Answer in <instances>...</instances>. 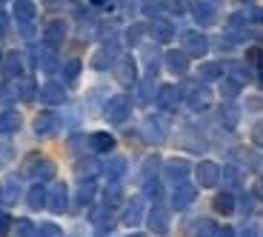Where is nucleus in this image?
<instances>
[{"mask_svg": "<svg viewBox=\"0 0 263 237\" xmlns=\"http://www.w3.org/2000/svg\"><path fill=\"white\" fill-rule=\"evenodd\" d=\"M40 100H43L46 106H63L66 103L63 83H58V80H46V83H43V89H40Z\"/></svg>", "mask_w": 263, "mask_h": 237, "instance_id": "16", "label": "nucleus"}, {"mask_svg": "<svg viewBox=\"0 0 263 237\" xmlns=\"http://www.w3.org/2000/svg\"><path fill=\"white\" fill-rule=\"evenodd\" d=\"M192 17H195L197 26H212L215 17H217L215 3H209V0H195V3H192Z\"/></svg>", "mask_w": 263, "mask_h": 237, "instance_id": "14", "label": "nucleus"}, {"mask_svg": "<svg viewBox=\"0 0 263 237\" xmlns=\"http://www.w3.org/2000/svg\"><path fill=\"white\" fill-rule=\"evenodd\" d=\"M166 69H169L172 74H186L189 72V54H186L183 49L166 52Z\"/></svg>", "mask_w": 263, "mask_h": 237, "instance_id": "19", "label": "nucleus"}, {"mask_svg": "<svg viewBox=\"0 0 263 237\" xmlns=\"http://www.w3.org/2000/svg\"><path fill=\"white\" fill-rule=\"evenodd\" d=\"M20 123H23V117H20L14 109L0 112V134H14V132L20 129Z\"/></svg>", "mask_w": 263, "mask_h": 237, "instance_id": "26", "label": "nucleus"}, {"mask_svg": "<svg viewBox=\"0 0 263 237\" xmlns=\"http://www.w3.org/2000/svg\"><path fill=\"white\" fill-rule=\"evenodd\" d=\"M103 174L109 177V183H118L126 174V157H112L109 163H103Z\"/></svg>", "mask_w": 263, "mask_h": 237, "instance_id": "29", "label": "nucleus"}, {"mask_svg": "<svg viewBox=\"0 0 263 237\" xmlns=\"http://www.w3.org/2000/svg\"><path fill=\"white\" fill-rule=\"evenodd\" d=\"M143 134H146V140L149 143H163V137H166V129H163V120L160 117H146V123H143Z\"/></svg>", "mask_w": 263, "mask_h": 237, "instance_id": "23", "label": "nucleus"}, {"mask_svg": "<svg viewBox=\"0 0 263 237\" xmlns=\"http://www.w3.org/2000/svg\"><path fill=\"white\" fill-rule=\"evenodd\" d=\"M0 74H3V77H9V80L23 77V52H6V54H3Z\"/></svg>", "mask_w": 263, "mask_h": 237, "instance_id": "15", "label": "nucleus"}, {"mask_svg": "<svg viewBox=\"0 0 263 237\" xmlns=\"http://www.w3.org/2000/svg\"><path fill=\"white\" fill-rule=\"evenodd\" d=\"M240 166H226V169H220V177H226V186L229 189H235V186H240Z\"/></svg>", "mask_w": 263, "mask_h": 237, "instance_id": "38", "label": "nucleus"}, {"mask_svg": "<svg viewBox=\"0 0 263 237\" xmlns=\"http://www.w3.org/2000/svg\"><path fill=\"white\" fill-rule=\"evenodd\" d=\"M115 74L123 86H135L138 83V66H135V60L132 54H120V60L115 63Z\"/></svg>", "mask_w": 263, "mask_h": 237, "instance_id": "11", "label": "nucleus"}, {"mask_svg": "<svg viewBox=\"0 0 263 237\" xmlns=\"http://www.w3.org/2000/svg\"><path fill=\"white\" fill-rule=\"evenodd\" d=\"M195 198H197V186H192V183H178L175 189H172V194H169L172 209H178V211L189 209V206L195 203Z\"/></svg>", "mask_w": 263, "mask_h": 237, "instance_id": "7", "label": "nucleus"}, {"mask_svg": "<svg viewBox=\"0 0 263 237\" xmlns=\"http://www.w3.org/2000/svg\"><path fill=\"white\" fill-rule=\"evenodd\" d=\"M138 103H149L152 100V77H146V83H140V89H138Z\"/></svg>", "mask_w": 263, "mask_h": 237, "instance_id": "48", "label": "nucleus"}, {"mask_svg": "<svg viewBox=\"0 0 263 237\" xmlns=\"http://www.w3.org/2000/svg\"><path fill=\"white\" fill-rule=\"evenodd\" d=\"M14 100H17V92H14V86H3V89H0V103L3 106H12Z\"/></svg>", "mask_w": 263, "mask_h": 237, "instance_id": "47", "label": "nucleus"}, {"mask_svg": "<svg viewBox=\"0 0 263 237\" xmlns=\"http://www.w3.org/2000/svg\"><path fill=\"white\" fill-rule=\"evenodd\" d=\"M6 32H9V17H6V12L0 9V37H3Z\"/></svg>", "mask_w": 263, "mask_h": 237, "instance_id": "51", "label": "nucleus"}, {"mask_svg": "<svg viewBox=\"0 0 263 237\" xmlns=\"http://www.w3.org/2000/svg\"><path fill=\"white\" fill-rule=\"evenodd\" d=\"M229 74H232V80H235V83H240V86L252 80V69H249V66H243V63H240V66H232V69H229Z\"/></svg>", "mask_w": 263, "mask_h": 237, "instance_id": "36", "label": "nucleus"}, {"mask_svg": "<svg viewBox=\"0 0 263 237\" xmlns=\"http://www.w3.org/2000/svg\"><path fill=\"white\" fill-rule=\"evenodd\" d=\"M0 63H3V54H0Z\"/></svg>", "mask_w": 263, "mask_h": 237, "instance_id": "60", "label": "nucleus"}, {"mask_svg": "<svg viewBox=\"0 0 263 237\" xmlns=\"http://www.w3.org/2000/svg\"><path fill=\"white\" fill-rule=\"evenodd\" d=\"M9 229H12V218L6 211H0V237H9Z\"/></svg>", "mask_w": 263, "mask_h": 237, "instance_id": "49", "label": "nucleus"}, {"mask_svg": "<svg viewBox=\"0 0 263 237\" xmlns=\"http://www.w3.org/2000/svg\"><path fill=\"white\" fill-rule=\"evenodd\" d=\"M129 237H146V234H129Z\"/></svg>", "mask_w": 263, "mask_h": 237, "instance_id": "57", "label": "nucleus"}, {"mask_svg": "<svg viewBox=\"0 0 263 237\" xmlns=\"http://www.w3.org/2000/svg\"><path fill=\"white\" fill-rule=\"evenodd\" d=\"M103 206L109 211L118 209V206H123V191H120L118 183H109V189H103Z\"/></svg>", "mask_w": 263, "mask_h": 237, "instance_id": "31", "label": "nucleus"}, {"mask_svg": "<svg viewBox=\"0 0 263 237\" xmlns=\"http://www.w3.org/2000/svg\"><path fill=\"white\" fill-rule=\"evenodd\" d=\"M163 6H166V0H143V12L152 14V17H160Z\"/></svg>", "mask_w": 263, "mask_h": 237, "instance_id": "46", "label": "nucleus"}, {"mask_svg": "<svg viewBox=\"0 0 263 237\" xmlns=\"http://www.w3.org/2000/svg\"><path fill=\"white\" fill-rule=\"evenodd\" d=\"M166 180L169 183H186V177H189V171H192V166H189V160H183V157H172L169 163H166Z\"/></svg>", "mask_w": 263, "mask_h": 237, "instance_id": "13", "label": "nucleus"}, {"mask_svg": "<svg viewBox=\"0 0 263 237\" xmlns=\"http://www.w3.org/2000/svg\"><path fill=\"white\" fill-rule=\"evenodd\" d=\"M215 231H217V226L212 220H197V226H195V237H215Z\"/></svg>", "mask_w": 263, "mask_h": 237, "instance_id": "43", "label": "nucleus"}, {"mask_svg": "<svg viewBox=\"0 0 263 237\" xmlns=\"http://www.w3.org/2000/svg\"><path fill=\"white\" fill-rule=\"evenodd\" d=\"M149 32H152V37L158 40V43H169V40L175 37V26H172V20H166V17H155V20H152Z\"/></svg>", "mask_w": 263, "mask_h": 237, "instance_id": "21", "label": "nucleus"}, {"mask_svg": "<svg viewBox=\"0 0 263 237\" xmlns=\"http://www.w3.org/2000/svg\"><path fill=\"white\" fill-rule=\"evenodd\" d=\"M95 194H98V183H95V180H80L78 183V206L80 209L92 203Z\"/></svg>", "mask_w": 263, "mask_h": 237, "instance_id": "30", "label": "nucleus"}, {"mask_svg": "<svg viewBox=\"0 0 263 237\" xmlns=\"http://www.w3.org/2000/svg\"><path fill=\"white\" fill-rule=\"evenodd\" d=\"M20 191H23L20 180L17 177H6L3 183H0V203H3V206H14L20 200Z\"/></svg>", "mask_w": 263, "mask_h": 237, "instance_id": "18", "label": "nucleus"}, {"mask_svg": "<svg viewBox=\"0 0 263 237\" xmlns=\"http://www.w3.org/2000/svg\"><path fill=\"white\" fill-rule=\"evenodd\" d=\"M89 146L98 154H109L115 149V137L109 132H95V134H89Z\"/></svg>", "mask_w": 263, "mask_h": 237, "instance_id": "24", "label": "nucleus"}, {"mask_svg": "<svg viewBox=\"0 0 263 237\" xmlns=\"http://www.w3.org/2000/svg\"><path fill=\"white\" fill-rule=\"evenodd\" d=\"M260 191H263V174H260Z\"/></svg>", "mask_w": 263, "mask_h": 237, "instance_id": "58", "label": "nucleus"}, {"mask_svg": "<svg viewBox=\"0 0 263 237\" xmlns=\"http://www.w3.org/2000/svg\"><path fill=\"white\" fill-rule=\"evenodd\" d=\"M14 92H17V100L29 103V100H34V94H37V83H34V77H20L17 83H14Z\"/></svg>", "mask_w": 263, "mask_h": 237, "instance_id": "28", "label": "nucleus"}, {"mask_svg": "<svg viewBox=\"0 0 263 237\" xmlns=\"http://www.w3.org/2000/svg\"><path fill=\"white\" fill-rule=\"evenodd\" d=\"M14 20H17L20 26L34 23V3L32 0H14Z\"/></svg>", "mask_w": 263, "mask_h": 237, "instance_id": "27", "label": "nucleus"}, {"mask_svg": "<svg viewBox=\"0 0 263 237\" xmlns=\"http://www.w3.org/2000/svg\"><path fill=\"white\" fill-rule=\"evenodd\" d=\"M237 92H240V83H235V80H223V83H220V94H223L226 100H235Z\"/></svg>", "mask_w": 263, "mask_h": 237, "instance_id": "45", "label": "nucleus"}, {"mask_svg": "<svg viewBox=\"0 0 263 237\" xmlns=\"http://www.w3.org/2000/svg\"><path fill=\"white\" fill-rule=\"evenodd\" d=\"M34 237H63V229H60L58 223H40L37 231H34Z\"/></svg>", "mask_w": 263, "mask_h": 237, "instance_id": "39", "label": "nucleus"}, {"mask_svg": "<svg viewBox=\"0 0 263 237\" xmlns=\"http://www.w3.org/2000/svg\"><path fill=\"white\" fill-rule=\"evenodd\" d=\"M49 211L52 214H63L66 209H69V186L66 183H54L52 189H49Z\"/></svg>", "mask_w": 263, "mask_h": 237, "instance_id": "10", "label": "nucleus"}, {"mask_svg": "<svg viewBox=\"0 0 263 237\" xmlns=\"http://www.w3.org/2000/svg\"><path fill=\"white\" fill-rule=\"evenodd\" d=\"M78 177L80 180H92V174L95 171H98V163H95V160H78Z\"/></svg>", "mask_w": 263, "mask_h": 237, "instance_id": "35", "label": "nucleus"}, {"mask_svg": "<svg viewBox=\"0 0 263 237\" xmlns=\"http://www.w3.org/2000/svg\"><path fill=\"white\" fill-rule=\"evenodd\" d=\"M160 194H163V183H160L158 177L143 180V198H149V200H155V203H158Z\"/></svg>", "mask_w": 263, "mask_h": 237, "instance_id": "33", "label": "nucleus"}, {"mask_svg": "<svg viewBox=\"0 0 263 237\" xmlns=\"http://www.w3.org/2000/svg\"><path fill=\"white\" fill-rule=\"evenodd\" d=\"M195 177H197V186L212 189V186L220 183V166H217L215 160H203V163L195 166Z\"/></svg>", "mask_w": 263, "mask_h": 237, "instance_id": "6", "label": "nucleus"}, {"mask_svg": "<svg viewBox=\"0 0 263 237\" xmlns=\"http://www.w3.org/2000/svg\"><path fill=\"white\" fill-rule=\"evenodd\" d=\"M63 83H69V86H74L78 83V77H80V60L78 57H72V60H66L63 63Z\"/></svg>", "mask_w": 263, "mask_h": 237, "instance_id": "32", "label": "nucleus"}, {"mask_svg": "<svg viewBox=\"0 0 263 237\" xmlns=\"http://www.w3.org/2000/svg\"><path fill=\"white\" fill-rule=\"evenodd\" d=\"M237 237H257V231H255V226H243V231Z\"/></svg>", "mask_w": 263, "mask_h": 237, "instance_id": "53", "label": "nucleus"}, {"mask_svg": "<svg viewBox=\"0 0 263 237\" xmlns=\"http://www.w3.org/2000/svg\"><path fill=\"white\" fill-rule=\"evenodd\" d=\"M12 160H14V146L6 143V140H0V169H6Z\"/></svg>", "mask_w": 263, "mask_h": 237, "instance_id": "41", "label": "nucleus"}, {"mask_svg": "<svg viewBox=\"0 0 263 237\" xmlns=\"http://www.w3.org/2000/svg\"><path fill=\"white\" fill-rule=\"evenodd\" d=\"M215 237H235V229H232V226H220V229L215 231Z\"/></svg>", "mask_w": 263, "mask_h": 237, "instance_id": "52", "label": "nucleus"}, {"mask_svg": "<svg viewBox=\"0 0 263 237\" xmlns=\"http://www.w3.org/2000/svg\"><path fill=\"white\" fill-rule=\"evenodd\" d=\"M26 203H29V209H34V211L46 209V203H49V189H46L43 183H32V189L26 191Z\"/></svg>", "mask_w": 263, "mask_h": 237, "instance_id": "22", "label": "nucleus"}, {"mask_svg": "<svg viewBox=\"0 0 263 237\" xmlns=\"http://www.w3.org/2000/svg\"><path fill=\"white\" fill-rule=\"evenodd\" d=\"M120 60V49L118 43H103L98 52L92 54V69L98 72H106V69H115V63Z\"/></svg>", "mask_w": 263, "mask_h": 237, "instance_id": "3", "label": "nucleus"}, {"mask_svg": "<svg viewBox=\"0 0 263 237\" xmlns=\"http://www.w3.org/2000/svg\"><path fill=\"white\" fill-rule=\"evenodd\" d=\"M66 32H69V26H66V20H49L46 29H43V46L46 49H58L60 43L66 40Z\"/></svg>", "mask_w": 263, "mask_h": 237, "instance_id": "8", "label": "nucleus"}, {"mask_svg": "<svg viewBox=\"0 0 263 237\" xmlns=\"http://www.w3.org/2000/svg\"><path fill=\"white\" fill-rule=\"evenodd\" d=\"M183 52L189 57H206L209 52V40H206L203 32H186L183 34Z\"/></svg>", "mask_w": 263, "mask_h": 237, "instance_id": "9", "label": "nucleus"}, {"mask_svg": "<svg viewBox=\"0 0 263 237\" xmlns=\"http://www.w3.org/2000/svg\"><path fill=\"white\" fill-rule=\"evenodd\" d=\"M215 211L217 214H232L237 209V200H235V191H217L215 194Z\"/></svg>", "mask_w": 263, "mask_h": 237, "instance_id": "25", "label": "nucleus"}, {"mask_svg": "<svg viewBox=\"0 0 263 237\" xmlns=\"http://www.w3.org/2000/svg\"><path fill=\"white\" fill-rule=\"evenodd\" d=\"M220 74H223V66H220V63H203V69H200L203 83H206V80H217Z\"/></svg>", "mask_w": 263, "mask_h": 237, "instance_id": "40", "label": "nucleus"}, {"mask_svg": "<svg viewBox=\"0 0 263 237\" xmlns=\"http://www.w3.org/2000/svg\"><path fill=\"white\" fill-rule=\"evenodd\" d=\"M106 0H92V6H103Z\"/></svg>", "mask_w": 263, "mask_h": 237, "instance_id": "56", "label": "nucleus"}, {"mask_svg": "<svg viewBox=\"0 0 263 237\" xmlns=\"http://www.w3.org/2000/svg\"><path fill=\"white\" fill-rule=\"evenodd\" d=\"M240 3H252V0H240Z\"/></svg>", "mask_w": 263, "mask_h": 237, "instance_id": "59", "label": "nucleus"}, {"mask_svg": "<svg viewBox=\"0 0 263 237\" xmlns=\"http://www.w3.org/2000/svg\"><path fill=\"white\" fill-rule=\"evenodd\" d=\"M183 100L189 103V109H195V112H200V109H206L209 106V100H212V92H209V86L206 83H189L186 86V94H183Z\"/></svg>", "mask_w": 263, "mask_h": 237, "instance_id": "4", "label": "nucleus"}, {"mask_svg": "<svg viewBox=\"0 0 263 237\" xmlns=\"http://www.w3.org/2000/svg\"><path fill=\"white\" fill-rule=\"evenodd\" d=\"M34 231H37V226L32 220H17L14 223V234L17 237H34Z\"/></svg>", "mask_w": 263, "mask_h": 237, "instance_id": "42", "label": "nucleus"}, {"mask_svg": "<svg viewBox=\"0 0 263 237\" xmlns=\"http://www.w3.org/2000/svg\"><path fill=\"white\" fill-rule=\"evenodd\" d=\"M180 97H183V94H180L178 86H160L158 89V103L163 106L166 112H175L180 106Z\"/></svg>", "mask_w": 263, "mask_h": 237, "instance_id": "20", "label": "nucleus"}, {"mask_svg": "<svg viewBox=\"0 0 263 237\" xmlns=\"http://www.w3.org/2000/svg\"><path fill=\"white\" fill-rule=\"evenodd\" d=\"M58 126H60V117L54 112H40L37 117H34V132H37L40 137L54 134V132H58Z\"/></svg>", "mask_w": 263, "mask_h": 237, "instance_id": "17", "label": "nucleus"}, {"mask_svg": "<svg viewBox=\"0 0 263 237\" xmlns=\"http://www.w3.org/2000/svg\"><path fill=\"white\" fill-rule=\"evenodd\" d=\"M54 169L58 166L52 163V160H46V157H29V174L34 177V183H43V180H52L54 177Z\"/></svg>", "mask_w": 263, "mask_h": 237, "instance_id": "12", "label": "nucleus"}, {"mask_svg": "<svg viewBox=\"0 0 263 237\" xmlns=\"http://www.w3.org/2000/svg\"><path fill=\"white\" fill-rule=\"evenodd\" d=\"M252 140H255V146H263V120L252 126Z\"/></svg>", "mask_w": 263, "mask_h": 237, "instance_id": "50", "label": "nucleus"}, {"mask_svg": "<svg viewBox=\"0 0 263 237\" xmlns=\"http://www.w3.org/2000/svg\"><path fill=\"white\" fill-rule=\"evenodd\" d=\"M220 120H223L226 129H235V126H237V106L235 103H223V106H220Z\"/></svg>", "mask_w": 263, "mask_h": 237, "instance_id": "34", "label": "nucleus"}, {"mask_svg": "<svg viewBox=\"0 0 263 237\" xmlns=\"http://www.w3.org/2000/svg\"><path fill=\"white\" fill-rule=\"evenodd\" d=\"M129 117H132V97L118 94V97L109 100V106H106V120H109V123L123 126Z\"/></svg>", "mask_w": 263, "mask_h": 237, "instance_id": "1", "label": "nucleus"}, {"mask_svg": "<svg viewBox=\"0 0 263 237\" xmlns=\"http://www.w3.org/2000/svg\"><path fill=\"white\" fill-rule=\"evenodd\" d=\"M252 20H255V23H263V9H255V12H252Z\"/></svg>", "mask_w": 263, "mask_h": 237, "instance_id": "54", "label": "nucleus"}, {"mask_svg": "<svg viewBox=\"0 0 263 237\" xmlns=\"http://www.w3.org/2000/svg\"><path fill=\"white\" fill-rule=\"evenodd\" d=\"M143 32H146L143 23H135V26H129V29H126V43H129V46H138L140 40H143Z\"/></svg>", "mask_w": 263, "mask_h": 237, "instance_id": "37", "label": "nucleus"}, {"mask_svg": "<svg viewBox=\"0 0 263 237\" xmlns=\"http://www.w3.org/2000/svg\"><path fill=\"white\" fill-rule=\"evenodd\" d=\"M257 80H260V83H263V63H260V66H257Z\"/></svg>", "mask_w": 263, "mask_h": 237, "instance_id": "55", "label": "nucleus"}, {"mask_svg": "<svg viewBox=\"0 0 263 237\" xmlns=\"http://www.w3.org/2000/svg\"><path fill=\"white\" fill-rule=\"evenodd\" d=\"M123 226H129V229H135V226H140L146 220V198L143 194H138V198H129L123 206Z\"/></svg>", "mask_w": 263, "mask_h": 237, "instance_id": "2", "label": "nucleus"}, {"mask_svg": "<svg viewBox=\"0 0 263 237\" xmlns=\"http://www.w3.org/2000/svg\"><path fill=\"white\" fill-rule=\"evenodd\" d=\"M146 226H149L152 234H160L163 237L166 231H169V209L160 203H155L149 211H146Z\"/></svg>", "mask_w": 263, "mask_h": 237, "instance_id": "5", "label": "nucleus"}, {"mask_svg": "<svg viewBox=\"0 0 263 237\" xmlns=\"http://www.w3.org/2000/svg\"><path fill=\"white\" fill-rule=\"evenodd\" d=\"M158 166H160V157H158V154H152V157H146V160H143V180H152V177H155V171H158Z\"/></svg>", "mask_w": 263, "mask_h": 237, "instance_id": "44", "label": "nucleus"}]
</instances>
